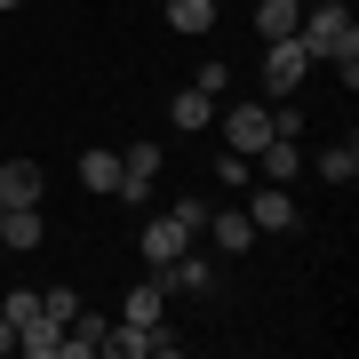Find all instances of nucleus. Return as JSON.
Wrapping results in <instances>:
<instances>
[{"instance_id":"obj_1","label":"nucleus","mask_w":359,"mask_h":359,"mask_svg":"<svg viewBox=\"0 0 359 359\" xmlns=\"http://www.w3.org/2000/svg\"><path fill=\"white\" fill-rule=\"evenodd\" d=\"M295 40H304L311 65H327V56L359 48V25H351V0H327V8H304V25H295Z\"/></svg>"},{"instance_id":"obj_2","label":"nucleus","mask_w":359,"mask_h":359,"mask_svg":"<svg viewBox=\"0 0 359 359\" xmlns=\"http://www.w3.org/2000/svg\"><path fill=\"white\" fill-rule=\"evenodd\" d=\"M304 72H311V56H304L295 32H287V40H264V96H271V104L304 88Z\"/></svg>"},{"instance_id":"obj_3","label":"nucleus","mask_w":359,"mask_h":359,"mask_svg":"<svg viewBox=\"0 0 359 359\" xmlns=\"http://www.w3.org/2000/svg\"><path fill=\"white\" fill-rule=\"evenodd\" d=\"M224 144L256 160L264 144H271V104H231V112H224Z\"/></svg>"},{"instance_id":"obj_4","label":"nucleus","mask_w":359,"mask_h":359,"mask_svg":"<svg viewBox=\"0 0 359 359\" xmlns=\"http://www.w3.org/2000/svg\"><path fill=\"white\" fill-rule=\"evenodd\" d=\"M152 176H160V144H128V152H120V200L144 208L152 200Z\"/></svg>"},{"instance_id":"obj_5","label":"nucleus","mask_w":359,"mask_h":359,"mask_svg":"<svg viewBox=\"0 0 359 359\" xmlns=\"http://www.w3.org/2000/svg\"><path fill=\"white\" fill-rule=\"evenodd\" d=\"M136 248H144V264L160 271V264H176L184 248H192V231H184L176 216H144V240H136Z\"/></svg>"},{"instance_id":"obj_6","label":"nucleus","mask_w":359,"mask_h":359,"mask_svg":"<svg viewBox=\"0 0 359 359\" xmlns=\"http://www.w3.org/2000/svg\"><path fill=\"white\" fill-rule=\"evenodd\" d=\"M40 192H48L40 160H0V208H40Z\"/></svg>"},{"instance_id":"obj_7","label":"nucleus","mask_w":359,"mask_h":359,"mask_svg":"<svg viewBox=\"0 0 359 359\" xmlns=\"http://www.w3.org/2000/svg\"><path fill=\"white\" fill-rule=\"evenodd\" d=\"M40 240H48V224H40V208H0V248H16V256H32Z\"/></svg>"},{"instance_id":"obj_8","label":"nucleus","mask_w":359,"mask_h":359,"mask_svg":"<svg viewBox=\"0 0 359 359\" xmlns=\"http://www.w3.org/2000/svg\"><path fill=\"white\" fill-rule=\"evenodd\" d=\"M208 231H216V256H248V248H256L248 208H216V216H208Z\"/></svg>"},{"instance_id":"obj_9","label":"nucleus","mask_w":359,"mask_h":359,"mask_svg":"<svg viewBox=\"0 0 359 359\" xmlns=\"http://www.w3.org/2000/svg\"><path fill=\"white\" fill-rule=\"evenodd\" d=\"M208 280H216V264L192 256V248H184L176 264H160V287H176V295H208Z\"/></svg>"},{"instance_id":"obj_10","label":"nucleus","mask_w":359,"mask_h":359,"mask_svg":"<svg viewBox=\"0 0 359 359\" xmlns=\"http://www.w3.org/2000/svg\"><path fill=\"white\" fill-rule=\"evenodd\" d=\"M248 168H264V184H295V176H304V152H295V136H271Z\"/></svg>"},{"instance_id":"obj_11","label":"nucleus","mask_w":359,"mask_h":359,"mask_svg":"<svg viewBox=\"0 0 359 359\" xmlns=\"http://www.w3.org/2000/svg\"><path fill=\"white\" fill-rule=\"evenodd\" d=\"M248 224H256V231H287V224H295V200H287V184H264V192L248 200Z\"/></svg>"},{"instance_id":"obj_12","label":"nucleus","mask_w":359,"mask_h":359,"mask_svg":"<svg viewBox=\"0 0 359 359\" xmlns=\"http://www.w3.org/2000/svg\"><path fill=\"white\" fill-rule=\"evenodd\" d=\"M104 351V320L96 311H72L65 320V344H56V359H96Z\"/></svg>"},{"instance_id":"obj_13","label":"nucleus","mask_w":359,"mask_h":359,"mask_svg":"<svg viewBox=\"0 0 359 359\" xmlns=\"http://www.w3.org/2000/svg\"><path fill=\"white\" fill-rule=\"evenodd\" d=\"M56 344H65V320H48V311H32V320L16 327V351L25 359H56Z\"/></svg>"},{"instance_id":"obj_14","label":"nucleus","mask_w":359,"mask_h":359,"mask_svg":"<svg viewBox=\"0 0 359 359\" xmlns=\"http://www.w3.org/2000/svg\"><path fill=\"white\" fill-rule=\"evenodd\" d=\"M168 120H176L184 136H200L208 120H216V96H208V88H176V104H168Z\"/></svg>"},{"instance_id":"obj_15","label":"nucleus","mask_w":359,"mask_h":359,"mask_svg":"<svg viewBox=\"0 0 359 359\" xmlns=\"http://www.w3.org/2000/svg\"><path fill=\"white\" fill-rule=\"evenodd\" d=\"M295 25H304V0H256V32L264 40H287Z\"/></svg>"},{"instance_id":"obj_16","label":"nucleus","mask_w":359,"mask_h":359,"mask_svg":"<svg viewBox=\"0 0 359 359\" xmlns=\"http://www.w3.org/2000/svg\"><path fill=\"white\" fill-rule=\"evenodd\" d=\"M80 184H88V192H120V152L88 144V152H80Z\"/></svg>"},{"instance_id":"obj_17","label":"nucleus","mask_w":359,"mask_h":359,"mask_svg":"<svg viewBox=\"0 0 359 359\" xmlns=\"http://www.w3.org/2000/svg\"><path fill=\"white\" fill-rule=\"evenodd\" d=\"M160 304H168V287H160V280H136V287H128V304H120V320L152 327V320H160Z\"/></svg>"},{"instance_id":"obj_18","label":"nucleus","mask_w":359,"mask_h":359,"mask_svg":"<svg viewBox=\"0 0 359 359\" xmlns=\"http://www.w3.org/2000/svg\"><path fill=\"white\" fill-rule=\"evenodd\" d=\"M176 32H216V0H160Z\"/></svg>"},{"instance_id":"obj_19","label":"nucleus","mask_w":359,"mask_h":359,"mask_svg":"<svg viewBox=\"0 0 359 359\" xmlns=\"http://www.w3.org/2000/svg\"><path fill=\"white\" fill-rule=\"evenodd\" d=\"M104 351H120V359H152V327H136V320L104 327Z\"/></svg>"},{"instance_id":"obj_20","label":"nucleus","mask_w":359,"mask_h":359,"mask_svg":"<svg viewBox=\"0 0 359 359\" xmlns=\"http://www.w3.org/2000/svg\"><path fill=\"white\" fill-rule=\"evenodd\" d=\"M320 176L335 184V192H344V184L359 176V144H327V152H320Z\"/></svg>"},{"instance_id":"obj_21","label":"nucleus","mask_w":359,"mask_h":359,"mask_svg":"<svg viewBox=\"0 0 359 359\" xmlns=\"http://www.w3.org/2000/svg\"><path fill=\"white\" fill-rule=\"evenodd\" d=\"M168 216H176L184 231H192V240H200V231H208V216H216V208H208V200H176V208H168Z\"/></svg>"},{"instance_id":"obj_22","label":"nucleus","mask_w":359,"mask_h":359,"mask_svg":"<svg viewBox=\"0 0 359 359\" xmlns=\"http://www.w3.org/2000/svg\"><path fill=\"white\" fill-rule=\"evenodd\" d=\"M32 311H40V295H32V287H16V295H8V304H0V320H8V327H25V320H32Z\"/></svg>"},{"instance_id":"obj_23","label":"nucleus","mask_w":359,"mask_h":359,"mask_svg":"<svg viewBox=\"0 0 359 359\" xmlns=\"http://www.w3.org/2000/svg\"><path fill=\"white\" fill-rule=\"evenodd\" d=\"M40 311H48V320H72L80 295H72V287H48V295H40Z\"/></svg>"},{"instance_id":"obj_24","label":"nucleus","mask_w":359,"mask_h":359,"mask_svg":"<svg viewBox=\"0 0 359 359\" xmlns=\"http://www.w3.org/2000/svg\"><path fill=\"white\" fill-rule=\"evenodd\" d=\"M8 351H16V327H8V320H0V359H8Z\"/></svg>"},{"instance_id":"obj_25","label":"nucleus","mask_w":359,"mask_h":359,"mask_svg":"<svg viewBox=\"0 0 359 359\" xmlns=\"http://www.w3.org/2000/svg\"><path fill=\"white\" fill-rule=\"evenodd\" d=\"M0 8H25V0H0Z\"/></svg>"}]
</instances>
